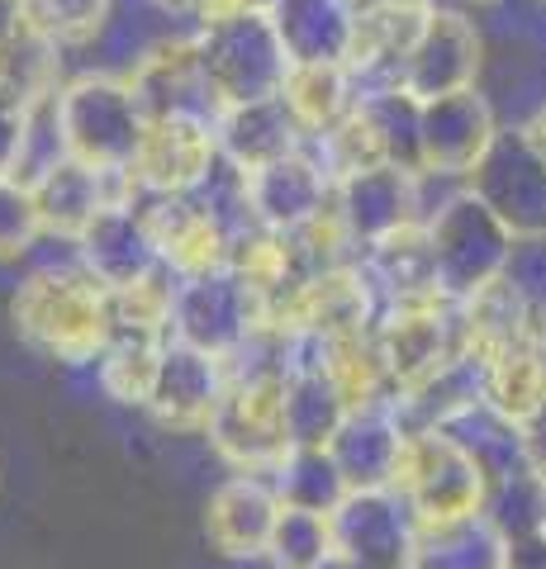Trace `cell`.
Segmentation results:
<instances>
[{
  "label": "cell",
  "instance_id": "1",
  "mask_svg": "<svg viewBox=\"0 0 546 569\" xmlns=\"http://www.w3.org/2000/svg\"><path fill=\"white\" fill-rule=\"evenodd\" d=\"M286 332L261 323L248 347L228 361L224 399L209 418L205 437L234 475H271L290 451L286 422Z\"/></svg>",
  "mask_w": 546,
  "mask_h": 569
},
{
  "label": "cell",
  "instance_id": "2",
  "mask_svg": "<svg viewBox=\"0 0 546 569\" xmlns=\"http://www.w3.org/2000/svg\"><path fill=\"white\" fill-rule=\"evenodd\" d=\"M14 332L58 366H96L115 337L110 290L86 266H39L10 299Z\"/></svg>",
  "mask_w": 546,
  "mask_h": 569
},
{
  "label": "cell",
  "instance_id": "3",
  "mask_svg": "<svg viewBox=\"0 0 546 569\" xmlns=\"http://www.w3.org/2000/svg\"><path fill=\"white\" fill-rule=\"evenodd\" d=\"M52 114H58L62 152L110 176L129 171L138 142L148 133V114L129 77H115V71H81V77L62 81L52 96Z\"/></svg>",
  "mask_w": 546,
  "mask_h": 569
},
{
  "label": "cell",
  "instance_id": "4",
  "mask_svg": "<svg viewBox=\"0 0 546 569\" xmlns=\"http://www.w3.org/2000/svg\"><path fill=\"white\" fill-rule=\"evenodd\" d=\"M428 252H433V280L437 295H447L451 305H461L475 290L495 284L508 276L518 238L504 228V219L489 209L480 194H470L466 181L451 186L443 200L428 209Z\"/></svg>",
  "mask_w": 546,
  "mask_h": 569
},
{
  "label": "cell",
  "instance_id": "5",
  "mask_svg": "<svg viewBox=\"0 0 546 569\" xmlns=\"http://www.w3.org/2000/svg\"><path fill=\"white\" fill-rule=\"evenodd\" d=\"M390 489L404 498V508L414 512V522L423 531V527H447L485 512L489 479L451 432L428 427V432H409V441H404Z\"/></svg>",
  "mask_w": 546,
  "mask_h": 569
},
{
  "label": "cell",
  "instance_id": "6",
  "mask_svg": "<svg viewBox=\"0 0 546 569\" xmlns=\"http://www.w3.org/2000/svg\"><path fill=\"white\" fill-rule=\"evenodd\" d=\"M196 43H200L205 77L215 86L224 110L228 104L271 100L280 96V86L290 77V58L271 29V14H261V10L196 29Z\"/></svg>",
  "mask_w": 546,
  "mask_h": 569
},
{
  "label": "cell",
  "instance_id": "7",
  "mask_svg": "<svg viewBox=\"0 0 546 569\" xmlns=\"http://www.w3.org/2000/svg\"><path fill=\"white\" fill-rule=\"evenodd\" d=\"M376 347L390 376V395L418 389L461 351V318L451 299H418V305H395L376 313Z\"/></svg>",
  "mask_w": 546,
  "mask_h": 569
},
{
  "label": "cell",
  "instance_id": "8",
  "mask_svg": "<svg viewBox=\"0 0 546 569\" xmlns=\"http://www.w3.org/2000/svg\"><path fill=\"white\" fill-rule=\"evenodd\" d=\"M257 328H261V309L234 271H209L176 284L171 342H186L196 351L219 356V361H234Z\"/></svg>",
  "mask_w": 546,
  "mask_h": 569
},
{
  "label": "cell",
  "instance_id": "9",
  "mask_svg": "<svg viewBox=\"0 0 546 569\" xmlns=\"http://www.w3.org/2000/svg\"><path fill=\"white\" fill-rule=\"evenodd\" d=\"M466 190L480 194L518 242L546 238V157L523 129H499L480 167L466 176Z\"/></svg>",
  "mask_w": 546,
  "mask_h": 569
},
{
  "label": "cell",
  "instance_id": "10",
  "mask_svg": "<svg viewBox=\"0 0 546 569\" xmlns=\"http://www.w3.org/2000/svg\"><path fill=\"white\" fill-rule=\"evenodd\" d=\"M480 71H485V39H480V29H475V20L461 6H437L428 20H423L409 58H404L399 91L423 104L437 96L475 91Z\"/></svg>",
  "mask_w": 546,
  "mask_h": 569
},
{
  "label": "cell",
  "instance_id": "11",
  "mask_svg": "<svg viewBox=\"0 0 546 569\" xmlns=\"http://www.w3.org/2000/svg\"><path fill=\"white\" fill-rule=\"evenodd\" d=\"M219 133L205 119H148L125 186L133 194H196L219 171Z\"/></svg>",
  "mask_w": 546,
  "mask_h": 569
},
{
  "label": "cell",
  "instance_id": "12",
  "mask_svg": "<svg viewBox=\"0 0 546 569\" xmlns=\"http://www.w3.org/2000/svg\"><path fill=\"white\" fill-rule=\"evenodd\" d=\"M133 200H138V209H143L148 233H152L157 257H162L167 271H176L181 280L228 271L234 228L209 209V200L200 190L196 194H133Z\"/></svg>",
  "mask_w": 546,
  "mask_h": 569
},
{
  "label": "cell",
  "instance_id": "13",
  "mask_svg": "<svg viewBox=\"0 0 546 569\" xmlns=\"http://www.w3.org/2000/svg\"><path fill=\"white\" fill-rule=\"evenodd\" d=\"M499 114L489 96L456 91L423 100L418 110V152H423V176H443V181H466L480 167V157L489 152V142L499 138Z\"/></svg>",
  "mask_w": 546,
  "mask_h": 569
},
{
  "label": "cell",
  "instance_id": "14",
  "mask_svg": "<svg viewBox=\"0 0 546 569\" xmlns=\"http://www.w3.org/2000/svg\"><path fill=\"white\" fill-rule=\"evenodd\" d=\"M332 213H338L351 247L366 252V247L423 223V176L399 171V167H366V171L338 176V186H332Z\"/></svg>",
  "mask_w": 546,
  "mask_h": 569
},
{
  "label": "cell",
  "instance_id": "15",
  "mask_svg": "<svg viewBox=\"0 0 546 569\" xmlns=\"http://www.w3.org/2000/svg\"><path fill=\"white\" fill-rule=\"evenodd\" d=\"M129 86H133V96L143 104L148 119H205V123H215L224 114L215 86L205 77L196 33H186V39H162L148 52H138V62L129 67Z\"/></svg>",
  "mask_w": 546,
  "mask_h": 569
},
{
  "label": "cell",
  "instance_id": "16",
  "mask_svg": "<svg viewBox=\"0 0 546 569\" xmlns=\"http://www.w3.org/2000/svg\"><path fill=\"white\" fill-rule=\"evenodd\" d=\"M332 171L319 162L314 148H299L280 162L242 176V194H248V219L276 233H299L314 219L332 209Z\"/></svg>",
  "mask_w": 546,
  "mask_h": 569
},
{
  "label": "cell",
  "instance_id": "17",
  "mask_svg": "<svg viewBox=\"0 0 546 569\" xmlns=\"http://www.w3.org/2000/svg\"><path fill=\"white\" fill-rule=\"evenodd\" d=\"M328 522H332V546L351 565H361V569L409 565L418 522L395 489H351Z\"/></svg>",
  "mask_w": 546,
  "mask_h": 569
},
{
  "label": "cell",
  "instance_id": "18",
  "mask_svg": "<svg viewBox=\"0 0 546 569\" xmlns=\"http://www.w3.org/2000/svg\"><path fill=\"white\" fill-rule=\"evenodd\" d=\"M224 385H228V361L167 337L143 413L157 427H167V432H205L224 399Z\"/></svg>",
  "mask_w": 546,
  "mask_h": 569
},
{
  "label": "cell",
  "instance_id": "19",
  "mask_svg": "<svg viewBox=\"0 0 546 569\" xmlns=\"http://www.w3.org/2000/svg\"><path fill=\"white\" fill-rule=\"evenodd\" d=\"M72 247H77V266H86L105 290H125V284L152 276L162 266L157 242L148 233V219L133 194H119L115 204H105L96 213V223Z\"/></svg>",
  "mask_w": 546,
  "mask_h": 569
},
{
  "label": "cell",
  "instance_id": "20",
  "mask_svg": "<svg viewBox=\"0 0 546 569\" xmlns=\"http://www.w3.org/2000/svg\"><path fill=\"white\" fill-rule=\"evenodd\" d=\"M280 518V493L267 475H234L205 503V541L224 560H257Z\"/></svg>",
  "mask_w": 546,
  "mask_h": 569
},
{
  "label": "cell",
  "instance_id": "21",
  "mask_svg": "<svg viewBox=\"0 0 546 569\" xmlns=\"http://www.w3.org/2000/svg\"><path fill=\"white\" fill-rule=\"evenodd\" d=\"M29 186H33V200H39V213H43V233L62 238V242H77L86 228L96 223V213L105 204L129 194L125 176L96 171V167L77 162V157H58V162L43 167Z\"/></svg>",
  "mask_w": 546,
  "mask_h": 569
},
{
  "label": "cell",
  "instance_id": "22",
  "mask_svg": "<svg viewBox=\"0 0 546 569\" xmlns=\"http://www.w3.org/2000/svg\"><path fill=\"white\" fill-rule=\"evenodd\" d=\"M404 441H409V427L399 422L390 399H380V403L351 408L338 427V437L328 441V451L338 460L347 489H390Z\"/></svg>",
  "mask_w": 546,
  "mask_h": 569
},
{
  "label": "cell",
  "instance_id": "23",
  "mask_svg": "<svg viewBox=\"0 0 546 569\" xmlns=\"http://www.w3.org/2000/svg\"><path fill=\"white\" fill-rule=\"evenodd\" d=\"M456 318H461V351L475 356V361H489L495 351L523 342V337L546 332V305H537V299L508 276H499L495 284H485V290L461 299Z\"/></svg>",
  "mask_w": 546,
  "mask_h": 569
},
{
  "label": "cell",
  "instance_id": "24",
  "mask_svg": "<svg viewBox=\"0 0 546 569\" xmlns=\"http://www.w3.org/2000/svg\"><path fill=\"white\" fill-rule=\"evenodd\" d=\"M267 14L290 67L351 62V48H357V6L351 0H276Z\"/></svg>",
  "mask_w": 546,
  "mask_h": 569
},
{
  "label": "cell",
  "instance_id": "25",
  "mask_svg": "<svg viewBox=\"0 0 546 569\" xmlns=\"http://www.w3.org/2000/svg\"><path fill=\"white\" fill-rule=\"evenodd\" d=\"M215 133H219V157L242 176L271 167L299 148H309L295 114H290V104L280 96L252 100V104H228V110L215 119Z\"/></svg>",
  "mask_w": 546,
  "mask_h": 569
},
{
  "label": "cell",
  "instance_id": "26",
  "mask_svg": "<svg viewBox=\"0 0 546 569\" xmlns=\"http://www.w3.org/2000/svg\"><path fill=\"white\" fill-rule=\"evenodd\" d=\"M357 266H361V276H366V284H371V295H376L380 309L437 299L428 228H423V223H414V228H404V233H395V238H385L376 247H366V252H357Z\"/></svg>",
  "mask_w": 546,
  "mask_h": 569
},
{
  "label": "cell",
  "instance_id": "27",
  "mask_svg": "<svg viewBox=\"0 0 546 569\" xmlns=\"http://www.w3.org/2000/svg\"><path fill=\"white\" fill-rule=\"evenodd\" d=\"M361 81L347 62H328V67H290L286 86H280V100L290 104V114L299 123L305 142L328 138L338 123L361 104Z\"/></svg>",
  "mask_w": 546,
  "mask_h": 569
},
{
  "label": "cell",
  "instance_id": "28",
  "mask_svg": "<svg viewBox=\"0 0 546 569\" xmlns=\"http://www.w3.org/2000/svg\"><path fill=\"white\" fill-rule=\"evenodd\" d=\"M409 569H514V546L485 512H475L447 527H423L409 550Z\"/></svg>",
  "mask_w": 546,
  "mask_h": 569
},
{
  "label": "cell",
  "instance_id": "29",
  "mask_svg": "<svg viewBox=\"0 0 546 569\" xmlns=\"http://www.w3.org/2000/svg\"><path fill=\"white\" fill-rule=\"evenodd\" d=\"M480 370H485V403L499 408L504 418L527 422L546 403V332L495 351L489 361H480Z\"/></svg>",
  "mask_w": 546,
  "mask_h": 569
},
{
  "label": "cell",
  "instance_id": "30",
  "mask_svg": "<svg viewBox=\"0 0 546 569\" xmlns=\"http://www.w3.org/2000/svg\"><path fill=\"white\" fill-rule=\"evenodd\" d=\"M351 403L332 385L324 366H299L286 376V422H290V447H328L338 437Z\"/></svg>",
  "mask_w": 546,
  "mask_h": 569
},
{
  "label": "cell",
  "instance_id": "31",
  "mask_svg": "<svg viewBox=\"0 0 546 569\" xmlns=\"http://www.w3.org/2000/svg\"><path fill=\"white\" fill-rule=\"evenodd\" d=\"M267 479L280 493V508H305V512H324V518H332L338 503L351 493L328 447H290Z\"/></svg>",
  "mask_w": 546,
  "mask_h": 569
},
{
  "label": "cell",
  "instance_id": "32",
  "mask_svg": "<svg viewBox=\"0 0 546 569\" xmlns=\"http://www.w3.org/2000/svg\"><path fill=\"white\" fill-rule=\"evenodd\" d=\"M443 432H451L456 441H461L475 466L485 470L489 485L527 466V460H523V427H518L514 418H504L499 408H489L485 399L470 403L466 413H456V418L443 427Z\"/></svg>",
  "mask_w": 546,
  "mask_h": 569
},
{
  "label": "cell",
  "instance_id": "33",
  "mask_svg": "<svg viewBox=\"0 0 546 569\" xmlns=\"http://www.w3.org/2000/svg\"><path fill=\"white\" fill-rule=\"evenodd\" d=\"M162 347H167V337L115 332L110 347H105L100 361H96L100 389H105V395H110L115 403H125V408H148L157 366H162Z\"/></svg>",
  "mask_w": 546,
  "mask_h": 569
},
{
  "label": "cell",
  "instance_id": "34",
  "mask_svg": "<svg viewBox=\"0 0 546 569\" xmlns=\"http://www.w3.org/2000/svg\"><path fill=\"white\" fill-rule=\"evenodd\" d=\"M418 110H423V104H418L414 96H404L399 86H390V91H366V96H361V114H366V123H371V133H376V142H380L385 167H399V171L423 176Z\"/></svg>",
  "mask_w": 546,
  "mask_h": 569
},
{
  "label": "cell",
  "instance_id": "35",
  "mask_svg": "<svg viewBox=\"0 0 546 569\" xmlns=\"http://www.w3.org/2000/svg\"><path fill=\"white\" fill-rule=\"evenodd\" d=\"M485 518L504 531L508 546L542 537L546 531V479L533 475L527 466L495 479L489 498H485Z\"/></svg>",
  "mask_w": 546,
  "mask_h": 569
},
{
  "label": "cell",
  "instance_id": "36",
  "mask_svg": "<svg viewBox=\"0 0 546 569\" xmlns=\"http://www.w3.org/2000/svg\"><path fill=\"white\" fill-rule=\"evenodd\" d=\"M332 522L324 512H305V508H280L276 531L267 541V560L271 569H319L332 556Z\"/></svg>",
  "mask_w": 546,
  "mask_h": 569
},
{
  "label": "cell",
  "instance_id": "37",
  "mask_svg": "<svg viewBox=\"0 0 546 569\" xmlns=\"http://www.w3.org/2000/svg\"><path fill=\"white\" fill-rule=\"evenodd\" d=\"M29 24L58 48H81L110 20V0H24Z\"/></svg>",
  "mask_w": 546,
  "mask_h": 569
},
{
  "label": "cell",
  "instance_id": "38",
  "mask_svg": "<svg viewBox=\"0 0 546 569\" xmlns=\"http://www.w3.org/2000/svg\"><path fill=\"white\" fill-rule=\"evenodd\" d=\"M43 238V213L33 200V186L20 176L0 181V261H20Z\"/></svg>",
  "mask_w": 546,
  "mask_h": 569
},
{
  "label": "cell",
  "instance_id": "39",
  "mask_svg": "<svg viewBox=\"0 0 546 569\" xmlns=\"http://www.w3.org/2000/svg\"><path fill=\"white\" fill-rule=\"evenodd\" d=\"M33 110H39V100H29L24 91H14L10 81H0V181H6V176H24Z\"/></svg>",
  "mask_w": 546,
  "mask_h": 569
},
{
  "label": "cell",
  "instance_id": "40",
  "mask_svg": "<svg viewBox=\"0 0 546 569\" xmlns=\"http://www.w3.org/2000/svg\"><path fill=\"white\" fill-rule=\"evenodd\" d=\"M29 10H24V0H0V62L10 58L14 48L24 43V33H29Z\"/></svg>",
  "mask_w": 546,
  "mask_h": 569
},
{
  "label": "cell",
  "instance_id": "41",
  "mask_svg": "<svg viewBox=\"0 0 546 569\" xmlns=\"http://www.w3.org/2000/svg\"><path fill=\"white\" fill-rule=\"evenodd\" d=\"M518 427H523V460H527V470L546 479V403L527 422H518Z\"/></svg>",
  "mask_w": 546,
  "mask_h": 569
},
{
  "label": "cell",
  "instance_id": "42",
  "mask_svg": "<svg viewBox=\"0 0 546 569\" xmlns=\"http://www.w3.org/2000/svg\"><path fill=\"white\" fill-rule=\"evenodd\" d=\"M276 6V0H200V10H196V24H224V20H238V14H248V10H261L267 14Z\"/></svg>",
  "mask_w": 546,
  "mask_h": 569
},
{
  "label": "cell",
  "instance_id": "43",
  "mask_svg": "<svg viewBox=\"0 0 546 569\" xmlns=\"http://www.w3.org/2000/svg\"><path fill=\"white\" fill-rule=\"evenodd\" d=\"M514 569H546V531L533 537V541L514 546Z\"/></svg>",
  "mask_w": 546,
  "mask_h": 569
},
{
  "label": "cell",
  "instance_id": "44",
  "mask_svg": "<svg viewBox=\"0 0 546 569\" xmlns=\"http://www.w3.org/2000/svg\"><path fill=\"white\" fill-rule=\"evenodd\" d=\"M157 14H167V20H196L200 0H148Z\"/></svg>",
  "mask_w": 546,
  "mask_h": 569
},
{
  "label": "cell",
  "instance_id": "45",
  "mask_svg": "<svg viewBox=\"0 0 546 569\" xmlns=\"http://www.w3.org/2000/svg\"><path fill=\"white\" fill-rule=\"evenodd\" d=\"M518 129H523V133H527V142H533V148L546 157V100H542L537 110H533V119L518 123Z\"/></svg>",
  "mask_w": 546,
  "mask_h": 569
},
{
  "label": "cell",
  "instance_id": "46",
  "mask_svg": "<svg viewBox=\"0 0 546 569\" xmlns=\"http://www.w3.org/2000/svg\"><path fill=\"white\" fill-rule=\"evenodd\" d=\"M319 569H361V565H351V560L343 556V550H332V556H328V560H324Z\"/></svg>",
  "mask_w": 546,
  "mask_h": 569
},
{
  "label": "cell",
  "instance_id": "47",
  "mask_svg": "<svg viewBox=\"0 0 546 569\" xmlns=\"http://www.w3.org/2000/svg\"><path fill=\"white\" fill-rule=\"evenodd\" d=\"M399 569H409V565H399Z\"/></svg>",
  "mask_w": 546,
  "mask_h": 569
}]
</instances>
